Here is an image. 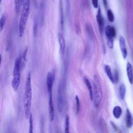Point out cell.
<instances>
[{"instance_id": "8992f818", "label": "cell", "mask_w": 133, "mask_h": 133, "mask_svg": "<svg viewBox=\"0 0 133 133\" xmlns=\"http://www.w3.org/2000/svg\"><path fill=\"white\" fill-rule=\"evenodd\" d=\"M57 106L58 109L60 113H61L63 110L64 107V99L63 94V85L61 81L60 82L58 90L57 96Z\"/></svg>"}, {"instance_id": "52a82bcc", "label": "cell", "mask_w": 133, "mask_h": 133, "mask_svg": "<svg viewBox=\"0 0 133 133\" xmlns=\"http://www.w3.org/2000/svg\"><path fill=\"white\" fill-rule=\"evenodd\" d=\"M54 79H55L54 74L50 72H48L47 75L46 83H47V90L48 92V94H52Z\"/></svg>"}, {"instance_id": "2e32d148", "label": "cell", "mask_w": 133, "mask_h": 133, "mask_svg": "<svg viewBox=\"0 0 133 133\" xmlns=\"http://www.w3.org/2000/svg\"><path fill=\"white\" fill-rule=\"evenodd\" d=\"M104 69L105 71V72L106 73L107 76H108L109 78L111 81V82L112 83H114V78H113V76L111 71V67L109 65H105L104 66Z\"/></svg>"}, {"instance_id": "d6986e66", "label": "cell", "mask_w": 133, "mask_h": 133, "mask_svg": "<svg viewBox=\"0 0 133 133\" xmlns=\"http://www.w3.org/2000/svg\"><path fill=\"white\" fill-rule=\"evenodd\" d=\"M24 1H15V9L16 14H18L20 10L21 6L23 5Z\"/></svg>"}, {"instance_id": "7a4b0ae2", "label": "cell", "mask_w": 133, "mask_h": 133, "mask_svg": "<svg viewBox=\"0 0 133 133\" xmlns=\"http://www.w3.org/2000/svg\"><path fill=\"white\" fill-rule=\"evenodd\" d=\"M30 10V1H24L19 23V35L22 37L24 34Z\"/></svg>"}, {"instance_id": "d4e9b609", "label": "cell", "mask_w": 133, "mask_h": 133, "mask_svg": "<svg viewBox=\"0 0 133 133\" xmlns=\"http://www.w3.org/2000/svg\"><path fill=\"white\" fill-rule=\"evenodd\" d=\"M6 21V17L5 15H2L0 19V32H1L4 28Z\"/></svg>"}, {"instance_id": "83f0119b", "label": "cell", "mask_w": 133, "mask_h": 133, "mask_svg": "<svg viewBox=\"0 0 133 133\" xmlns=\"http://www.w3.org/2000/svg\"><path fill=\"white\" fill-rule=\"evenodd\" d=\"M1 61H2V55L0 54V68H1Z\"/></svg>"}, {"instance_id": "f546056e", "label": "cell", "mask_w": 133, "mask_h": 133, "mask_svg": "<svg viewBox=\"0 0 133 133\" xmlns=\"http://www.w3.org/2000/svg\"><path fill=\"white\" fill-rule=\"evenodd\" d=\"M0 11H1V9H0Z\"/></svg>"}, {"instance_id": "7c38bea8", "label": "cell", "mask_w": 133, "mask_h": 133, "mask_svg": "<svg viewBox=\"0 0 133 133\" xmlns=\"http://www.w3.org/2000/svg\"><path fill=\"white\" fill-rule=\"evenodd\" d=\"M126 72L128 81L131 84L133 83V68L132 65L128 62L126 65Z\"/></svg>"}, {"instance_id": "ba28073f", "label": "cell", "mask_w": 133, "mask_h": 133, "mask_svg": "<svg viewBox=\"0 0 133 133\" xmlns=\"http://www.w3.org/2000/svg\"><path fill=\"white\" fill-rule=\"evenodd\" d=\"M28 47H26L23 52L20 55L19 58V65H20V68L21 71H22L25 65V62L26 61V55H27V52H28Z\"/></svg>"}, {"instance_id": "ac0fdd59", "label": "cell", "mask_w": 133, "mask_h": 133, "mask_svg": "<svg viewBox=\"0 0 133 133\" xmlns=\"http://www.w3.org/2000/svg\"><path fill=\"white\" fill-rule=\"evenodd\" d=\"M126 94V86L124 84L122 83L120 85L119 88V94L121 99L123 100L125 98Z\"/></svg>"}, {"instance_id": "484cf974", "label": "cell", "mask_w": 133, "mask_h": 133, "mask_svg": "<svg viewBox=\"0 0 133 133\" xmlns=\"http://www.w3.org/2000/svg\"><path fill=\"white\" fill-rule=\"evenodd\" d=\"M91 2H92V5H93V6L95 8H98V1L97 0H92L91 1Z\"/></svg>"}, {"instance_id": "3957f363", "label": "cell", "mask_w": 133, "mask_h": 133, "mask_svg": "<svg viewBox=\"0 0 133 133\" xmlns=\"http://www.w3.org/2000/svg\"><path fill=\"white\" fill-rule=\"evenodd\" d=\"M94 101L95 105L96 108L98 107L102 97V91L101 83L98 77L95 75L94 76Z\"/></svg>"}, {"instance_id": "44dd1931", "label": "cell", "mask_w": 133, "mask_h": 133, "mask_svg": "<svg viewBox=\"0 0 133 133\" xmlns=\"http://www.w3.org/2000/svg\"><path fill=\"white\" fill-rule=\"evenodd\" d=\"M107 16L109 21L111 22H113L114 20V15L111 9H108L107 10Z\"/></svg>"}, {"instance_id": "e0dca14e", "label": "cell", "mask_w": 133, "mask_h": 133, "mask_svg": "<svg viewBox=\"0 0 133 133\" xmlns=\"http://www.w3.org/2000/svg\"><path fill=\"white\" fill-rule=\"evenodd\" d=\"M122 110L119 106H115L113 109V114L115 118H119L121 116Z\"/></svg>"}, {"instance_id": "7402d4cb", "label": "cell", "mask_w": 133, "mask_h": 133, "mask_svg": "<svg viewBox=\"0 0 133 133\" xmlns=\"http://www.w3.org/2000/svg\"><path fill=\"white\" fill-rule=\"evenodd\" d=\"M29 119V133H33V118L32 114L30 115Z\"/></svg>"}, {"instance_id": "8fae6325", "label": "cell", "mask_w": 133, "mask_h": 133, "mask_svg": "<svg viewBox=\"0 0 133 133\" xmlns=\"http://www.w3.org/2000/svg\"><path fill=\"white\" fill-rule=\"evenodd\" d=\"M96 19L97 21L98 24V26L99 28V30L101 32H102L103 29V25H104V22H103V19L102 17V16L101 13V9L99 7L97 16H96Z\"/></svg>"}, {"instance_id": "ffe728a7", "label": "cell", "mask_w": 133, "mask_h": 133, "mask_svg": "<svg viewBox=\"0 0 133 133\" xmlns=\"http://www.w3.org/2000/svg\"><path fill=\"white\" fill-rule=\"evenodd\" d=\"M37 29H38V21L36 17L34 19L33 25V35L34 37H36L37 33Z\"/></svg>"}, {"instance_id": "277c9868", "label": "cell", "mask_w": 133, "mask_h": 133, "mask_svg": "<svg viewBox=\"0 0 133 133\" xmlns=\"http://www.w3.org/2000/svg\"><path fill=\"white\" fill-rule=\"evenodd\" d=\"M21 70L20 68L19 58H17L15 61V64L13 69V79L11 82V86L15 91H17L18 89L20 83Z\"/></svg>"}, {"instance_id": "cb8c5ba5", "label": "cell", "mask_w": 133, "mask_h": 133, "mask_svg": "<svg viewBox=\"0 0 133 133\" xmlns=\"http://www.w3.org/2000/svg\"><path fill=\"white\" fill-rule=\"evenodd\" d=\"M44 4L42 3L41 5H40V17H41V19H40V21L41 22H43L44 20H43V18H44Z\"/></svg>"}, {"instance_id": "9a60e30c", "label": "cell", "mask_w": 133, "mask_h": 133, "mask_svg": "<svg viewBox=\"0 0 133 133\" xmlns=\"http://www.w3.org/2000/svg\"><path fill=\"white\" fill-rule=\"evenodd\" d=\"M84 82L85 83V84L86 85L89 93V96H90V98L91 99V100H93L94 99V96H93V91H92V88L91 87V85L90 84V83L89 82V81L88 79V78L86 77H84Z\"/></svg>"}, {"instance_id": "5b68a950", "label": "cell", "mask_w": 133, "mask_h": 133, "mask_svg": "<svg viewBox=\"0 0 133 133\" xmlns=\"http://www.w3.org/2000/svg\"><path fill=\"white\" fill-rule=\"evenodd\" d=\"M105 34L107 39V44L110 48H112L114 44V38L116 35L115 28L111 25H107L105 29Z\"/></svg>"}, {"instance_id": "f1b7e54d", "label": "cell", "mask_w": 133, "mask_h": 133, "mask_svg": "<svg viewBox=\"0 0 133 133\" xmlns=\"http://www.w3.org/2000/svg\"><path fill=\"white\" fill-rule=\"evenodd\" d=\"M2 2V1L1 0H0V4H1V3Z\"/></svg>"}, {"instance_id": "4fadbf2b", "label": "cell", "mask_w": 133, "mask_h": 133, "mask_svg": "<svg viewBox=\"0 0 133 133\" xmlns=\"http://www.w3.org/2000/svg\"><path fill=\"white\" fill-rule=\"evenodd\" d=\"M58 40H59V43L60 45V52L61 55H63L64 50H65V41L63 38V36L61 34H58Z\"/></svg>"}, {"instance_id": "603a6c76", "label": "cell", "mask_w": 133, "mask_h": 133, "mask_svg": "<svg viewBox=\"0 0 133 133\" xmlns=\"http://www.w3.org/2000/svg\"><path fill=\"white\" fill-rule=\"evenodd\" d=\"M75 103H76V114H77L80 109V102L79 97L77 95L75 96Z\"/></svg>"}, {"instance_id": "30bf717a", "label": "cell", "mask_w": 133, "mask_h": 133, "mask_svg": "<svg viewBox=\"0 0 133 133\" xmlns=\"http://www.w3.org/2000/svg\"><path fill=\"white\" fill-rule=\"evenodd\" d=\"M49 114L50 122H52L54 119V106L52 100V94H49Z\"/></svg>"}, {"instance_id": "6da1fadb", "label": "cell", "mask_w": 133, "mask_h": 133, "mask_svg": "<svg viewBox=\"0 0 133 133\" xmlns=\"http://www.w3.org/2000/svg\"><path fill=\"white\" fill-rule=\"evenodd\" d=\"M32 90L31 84V72H28L26 78L25 84L24 86V93L23 97V108L24 111L25 118L28 119L29 118L31 113V108L32 103Z\"/></svg>"}, {"instance_id": "4316f807", "label": "cell", "mask_w": 133, "mask_h": 133, "mask_svg": "<svg viewBox=\"0 0 133 133\" xmlns=\"http://www.w3.org/2000/svg\"><path fill=\"white\" fill-rule=\"evenodd\" d=\"M64 133H70V129L69 128H65L64 129Z\"/></svg>"}, {"instance_id": "5bb4252c", "label": "cell", "mask_w": 133, "mask_h": 133, "mask_svg": "<svg viewBox=\"0 0 133 133\" xmlns=\"http://www.w3.org/2000/svg\"><path fill=\"white\" fill-rule=\"evenodd\" d=\"M126 124L128 128H130L133 124V119L131 114L128 109L126 110Z\"/></svg>"}, {"instance_id": "9c48e42d", "label": "cell", "mask_w": 133, "mask_h": 133, "mask_svg": "<svg viewBox=\"0 0 133 133\" xmlns=\"http://www.w3.org/2000/svg\"><path fill=\"white\" fill-rule=\"evenodd\" d=\"M119 44L122 56L123 58L125 59L127 56V50L126 48L125 40L123 36H120L119 37Z\"/></svg>"}]
</instances>
